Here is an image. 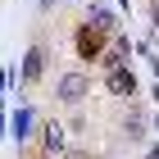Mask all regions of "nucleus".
I'll return each instance as SVG.
<instances>
[{
  "instance_id": "13",
  "label": "nucleus",
  "mask_w": 159,
  "mask_h": 159,
  "mask_svg": "<svg viewBox=\"0 0 159 159\" xmlns=\"http://www.w3.org/2000/svg\"><path fill=\"white\" fill-rule=\"evenodd\" d=\"M155 132H159V118H155Z\"/></svg>"
},
{
  "instance_id": "12",
  "label": "nucleus",
  "mask_w": 159,
  "mask_h": 159,
  "mask_svg": "<svg viewBox=\"0 0 159 159\" xmlns=\"http://www.w3.org/2000/svg\"><path fill=\"white\" fill-rule=\"evenodd\" d=\"M37 5H41V9H50V5H59V0H37Z\"/></svg>"
},
{
  "instance_id": "9",
  "label": "nucleus",
  "mask_w": 159,
  "mask_h": 159,
  "mask_svg": "<svg viewBox=\"0 0 159 159\" xmlns=\"http://www.w3.org/2000/svg\"><path fill=\"white\" fill-rule=\"evenodd\" d=\"M59 159H91V155H86V150H64Z\"/></svg>"
},
{
  "instance_id": "8",
  "label": "nucleus",
  "mask_w": 159,
  "mask_h": 159,
  "mask_svg": "<svg viewBox=\"0 0 159 159\" xmlns=\"http://www.w3.org/2000/svg\"><path fill=\"white\" fill-rule=\"evenodd\" d=\"M32 136V109H18L14 114V141H27Z\"/></svg>"
},
{
  "instance_id": "3",
  "label": "nucleus",
  "mask_w": 159,
  "mask_h": 159,
  "mask_svg": "<svg viewBox=\"0 0 159 159\" xmlns=\"http://www.w3.org/2000/svg\"><path fill=\"white\" fill-rule=\"evenodd\" d=\"M73 46H77V59H105V32H96V27H77V37H73Z\"/></svg>"
},
{
  "instance_id": "6",
  "label": "nucleus",
  "mask_w": 159,
  "mask_h": 159,
  "mask_svg": "<svg viewBox=\"0 0 159 159\" xmlns=\"http://www.w3.org/2000/svg\"><path fill=\"white\" fill-rule=\"evenodd\" d=\"M41 73H46V50H41V46H27V55H23V82L37 86Z\"/></svg>"
},
{
  "instance_id": "1",
  "label": "nucleus",
  "mask_w": 159,
  "mask_h": 159,
  "mask_svg": "<svg viewBox=\"0 0 159 159\" xmlns=\"http://www.w3.org/2000/svg\"><path fill=\"white\" fill-rule=\"evenodd\" d=\"M86 91H91V77L86 73H64L59 82H55V96H59L64 105H82Z\"/></svg>"
},
{
  "instance_id": "11",
  "label": "nucleus",
  "mask_w": 159,
  "mask_h": 159,
  "mask_svg": "<svg viewBox=\"0 0 159 159\" xmlns=\"http://www.w3.org/2000/svg\"><path fill=\"white\" fill-rule=\"evenodd\" d=\"M146 159H159V146H150V150H146Z\"/></svg>"
},
{
  "instance_id": "2",
  "label": "nucleus",
  "mask_w": 159,
  "mask_h": 159,
  "mask_svg": "<svg viewBox=\"0 0 159 159\" xmlns=\"http://www.w3.org/2000/svg\"><path fill=\"white\" fill-rule=\"evenodd\" d=\"M64 150H68V127L55 123V118H46V123H41V155H46V159H50V155L59 159Z\"/></svg>"
},
{
  "instance_id": "4",
  "label": "nucleus",
  "mask_w": 159,
  "mask_h": 159,
  "mask_svg": "<svg viewBox=\"0 0 159 159\" xmlns=\"http://www.w3.org/2000/svg\"><path fill=\"white\" fill-rule=\"evenodd\" d=\"M86 27H96V32H105V37H114V27H118V18H114V9H105V5H96V0H86Z\"/></svg>"
},
{
  "instance_id": "10",
  "label": "nucleus",
  "mask_w": 159,
  "mask_h": 159,
  "mask_svg": "<svg viewBox=\"0 0 159 159\" xmlns=\"http://www.w3.org/2000/svg\"><path fill=\"white\" fill-rule=\"evenodd\" d=\"M150 23L159 27V0H150Z\"/></svg>"
},
{
  "instance_id": "7",
  "label": "nucleus",
  "mask_w": 159,
  "mask_h": 159,
  "mask_svg": "<svg viewBox=\"0 0 159 159\" xmlns=\"http://www.w3.org/2000/svg\"><path fill=\"white\" fill-rule=\"evenodd\" d=\"M123 136H127V141H146V114L136 109V105L123 114Z\"/></svg>"
},
{
  "instance_id": "5",
  "label": "nucleus",
  "mask_w": 159,
  "mask_h": 159,
  "mask_svg": "<svg viewBox=\"0 0 159 159\" xmlns=\"http://www.w3.org/2000/svg\"><path fill=\"white\" fill-rule=\"evenodd\" d=\"M105 86H109V96H136V73L123 64V68H109V77H105Z\"/></svg>"
}]
</instances>
